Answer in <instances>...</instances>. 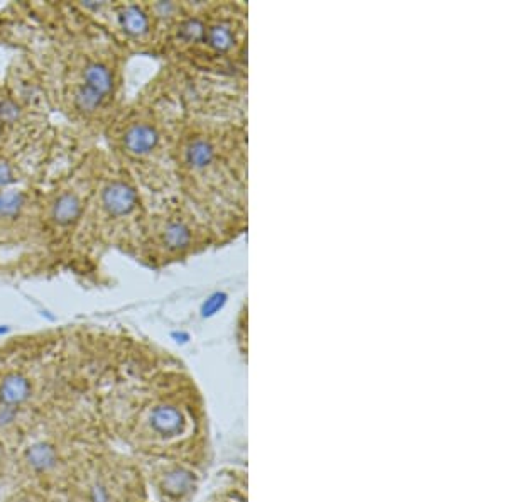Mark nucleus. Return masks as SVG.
<instances>
[{"instance_id": "nucleus-8", "label": "nucleus", "mask_w": 507, "mask_h": 502, "mask_svg": "<svg viewBox=\"0 0 507 502\" xmlns=\"http://www.w3.org/2000/svg\"><path fill=\"white\" fill-rule=\"evenodd\" d=\"M83 200L76 191L66 190L56 195L49 205V218L58 229H71L83 215Z\"/></svg>"}, {"instance_id": "nucleus-5", "label": "nucleus", "mask_w": 507, "mask_h": 502, "mask_svg": "<svg viewBox=\"0 0 507 502\" xmlns=\"http://www.w3.org/2000/svg\"><path fill=\"white\" fill-rule=\"evenodd\" d=\"M115 20L127 42L140 49L159 48V29L149 4H121L115 8Z\"/></svg>"}, {"instance_id": "nucleus-2", "label": "nucleus", "mask_w": 507, "mask_h": 502, "mask_svg": "<svg viewBox=\"0 0 507 502\" xmlns=\"http://www.w3.org/2000/svg\"><path fill=\"white\" fill-rule=\"evenodd\" d=\"M173 109V104L163 109L159 102L138 105L123 115L115 131V148L126 169L140 190L159 200L180 193L174 143L183 117Z\"/></svg>"}, {"instance_id": "nucleus-14", "label": "nucleus", "mask_w": 507, "mask_h": 502, "mask_svg": "<svg viewBox=\"0 0 507 502\" xmlns=\"http://www.w3.org/2000/svg\"><path fill=\"white\" fill-rule=\"evenodd\" d=\"M12 181H14V167L6 161H0V191L6 190Z\"/></svg>"}, {"instance_id": "nucleus-6", "label": "nucleus", "mask_w": 507, "mask_h": 502, "mask_svg": "<svg viewBox=\"0 0 507 502\" xmlns=\"http://www.w3.org/2000/svg\"><path fill=\"white\" fill-rule=\"evenodd\" d=\"M75 87H83L92 90L93 93L100 95L105 102H112L118 87V71L117 66L104 58H92L83 63L80 71V80Z\"/></svg>"}, {"instance_id": "nucleus-15", "label": "nucleus", "mask_w": 507, "mask_h": 502, "mask_svg": "<svg viewBox=\"0 0 507 502\" xmlns=\"http://www.w3.org/2000/svg\"><path fill=\"white\" fill-rule=\"evenodd\" d=\"M92 501L93 502H109V494L102 486H95L92 489Z\"/></svg>"}, {"instance_id": "nucleus-3", "label": "nucleus", "mask_w": 507, "mask_h": 502, "mask_svg": "<svg viewBox=\"0 0 507 502\" xmlns=\"http://www.w3.org/2000/svg\"><path fill=\"white\" fill-rule=\"evenodd\" d=\"M221 244L212 225L180 193L161 198L149 210L135 251L149 265L161 268Z\"/></svg>"}, {"instance_id": "nucleus-12", "label": "nucleus", "mask_w": 507, "mask_h": 502, "mask_svg": "<svg viewBox=\"0 0 507 502\" xmlns=\"http://www.w3.org/2000/svg\"><path fill=\"white\" fill-rule=\"evenodd\" d=\"M25 458L34 470H49L56 463V452L48 443H36L28 450Z\"/></svg>"}, {"instance_id": "nucleus-9", "label": "nucleus", "mask_w": 507, "mask_h": 502, "mask_svg": "<svg viewBox=\"0 0 507 502\" xmlns=\"http://www.w3.org/2000/svg\"><path fill=\"white\" fill-rule=\"evenodd\" d=\"M197 486V475L193 470L186 467H173L161 479V489L166 496L173 499H183L195 491Z\"/></svg>"}, {"instance_id": "nucleus-13", "label": "nucleus", "mask_w": 507, "mask_h": 502, "mask_svg": "<svg viewBox=\"0 0 507 502\" xmlns=\"http://www.w3.org/2000/svg\"><path fill=\"white\" fill-rule=\"evenodd\" d=\"M20 117V109L11 98H2L0 100V124L4 126H12Z\"/></svg>"}, {"instance_id": "nucleus-1", "label": "nucleus", "mask_w": 507, "mask_h": 502, "mask_svg": "<svg viewBox=\"0 0 507 502\" xmlns=\"http://www.w3.org/2000/svg\"><path fill=\"white\" fill-rule=\"evenodd\" d=\"M247 104L183 117L174 143L178 191L221 244L249 227Z\"/></svg>"}, {"instance_id": "nucleus-4", "label": "nucleus", "mask_w": 507, "mask_h": 502, "mask_svg": "<svg viewBox=\"0 0 507 502\" xmlns=\"http://www.w3.org/2000/svg\"><path fill=\"white\" fill-rule=\"evenodd\" d=\"M249 11L242 2H212L204 6V29L198 46L185 64L219 78H247Z\"/></svg>"}, {"instance_id": "nucleus-11", "label": "nucleus", "mask_w": 507, "mask_h": 502, "mask_svg": "<svg viewBox=\"0 0 507 502\" xmlns=\"http://www.w3.org/2000/svg\"><path fill=\"white\" fill-rule=\"evenodd\" d=\"M25 203H28V196L20 190H6L0 191V220H12V218L19 217L23 212Z\"/></svg>"}, {"instance_id": "nucleus-7", "label": "nucleus", "mask_w": 507, "mask_h": 502, "mask_svg": "<svg viewBox=\"0 0 507 502\" xmlns=\"http://www.w3.org/2000/svg\"><path fill=\"white\" fill-rule=\"evenodd\" d=\"M149 426L152 433L166 440L176 438L188 428V418L180 406L173 402H159L149 413Z\"/></svg>"}, {"instance_id": "nucleus-10", "label": "nucleus", "mask_w": 507, "mask_h": 502, "mask_svg": "<svg viewBox=\"0 0 507 502\" xmlns=\"http://www.w3.org/2000/svg\"><path fill=\"white\" fill-rule=\"evenodd\" d=\"M31 393L29 381L23 374H8L0 384V401L7 406H17L24 402Z\"/></svg>"}]
</instances>
